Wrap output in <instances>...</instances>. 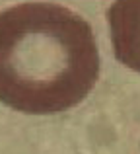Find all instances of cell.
<instances>
[{
    "label": "cell",
    "instance_id": "6da1fadb",
    "mask_svg": "<svg viewBox=\"0 0 140 154\" xmlns=\"http://www.w3.org/2000/svg\"><path fill=\"white\" fill-rule=\"evenodd\" d=\"M97 78L99 49L84 16L47 0L0 10V103L27 115L68 111Z\"/></svg>",
    "mask_w": 140,
    "mask_h": 154
},
{
    "label": "cell",
    "instance_id": "7a4b0ae2",
    "mask_svg": "<svg viewBox=\"0 0 140 154\" xmlns=\"http://www.w3.org/2000/svg\"><path fill=\"white\" fill-rule=\"evenodd\" d=\"M107 22L115 59L140 74V0H113Z\"/></svg>",
    "mask_w": 140,
    "mask_h": 154
}]
</instances>
